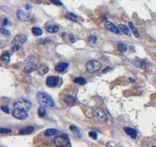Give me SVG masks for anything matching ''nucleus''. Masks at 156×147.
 Listing matches in <instances>:
<instances>
[{"label": "nucleus", "mask_w": 156, "mask_h": 147, "mask_svg": "<svg viewBox=\"0 0 156 147\" xmlns=\"http://www.w3.org/2000/svg\"><path fill=\"white\" fill-rule=\"evenodd\" d=\"M37 99H38V102L40 104V106H44L46 108H52L55 106L52 97L45 92H39L37 94Z\"/></svg>", "instance_id": "obj_1"}, {"label": "nucleus", "mask_w": 156, "mask_h": 147, "mask_svg": "<svg viewBox=\"0 0 156 147\" xmlns=\"http://www.w3.org/2000/svg\"><path fill=\"white\" fill-rule=\"evenodd\" d=\"M27 42V37L23 34H19L13 39L11 42V50L12 52H18L22 48L23 44Z\"/></svg>", "instance_id": "obj_2"}, {"label": "nucleus", "mask_w": 156, "mask_h": 147, "mask_svg": "<svg viewBox=\"0 0 156 147\" xmlns=\"http://www.w3.org/2000/svg\"><path fill=\"white\" fill-rule=\"evenodd\" d=\"M14 108H18V109H21V110L29 111L31 108V102L29 101L26 98H19L16 101L14 102Z\"/></svg>", "instance_id": "obj_3"}, {"label": "nucleus", "mask_w": 156, "mask_h": 147, "mask_svg": "<svg viewBox=\"0 0 156 147\" xmlns=\"http://www.w3.org/2000/svg\"><path fill=\"white\" fill-rule=\"evenodd\" d=\"M53 143L56 146H61V147H70L71 146V143L69 140V137L65 134H62V135H58L54 138Z\"/></svg>", "instance_id": "obj_4"}, {"label": "nucleus", "mask_w": 156, "mask_h": 147, "mask_svg": "<svg viewBox=\"0 0 156 147\" xmlns=\"http://www.w3.org/2000/svg\"><path fill=\"white\" fill-rule=\"evenodd\" d=\"M101 67H102V64L98 60H91V61H88L85 64V69L86 71L89 73H97L98 71L101 70Z\"/></svg>", "instance_id": "obj_5"}, {"label": "nucleus", "mask_w": 156, "mask_h": 147, "mask_svg": "<svg viewBox=\"0 0 156 147\" xmlns=\"http://www.w3.org/2000/svg\"><path fill=\"white\" fill-rule=\"evenodd\" d=\"M38 65H37V61L34 56H29L26 60V66H25V72L27 74L34 72L37 70Z\"/></svg>", "instance_id": "obj_6"}, {"label": "nucleus", "mask_w": 156, "mask_h": 147, "mask_svg": "<svg viewBox=\"0 0 156 147\" xmlns=\"http://www.w3.org/2000/svg\"><path fill=\"white\" fill-rule=\"evenodd\" d=\"M62 84V79L60 76H49L46 79V85L49 87L60 86Z\"/></svg>", "instance_id": "obj_7"}, {"label": "nucleus", "mask_w": 156, "mask_h": 147, "mask_svg": "<svg viewBox=\"0 0 156 147\" xmlns=\"http://www.w3.org/2000/svg\"><path fill=\"white\" fill-rule=\"evenodd\" d=\"M105 28L108 30V31H111V32L115 33V34H120V30L118 29V27H117L114 23H112L109 20H106L105 21Z\"/></svg>", "instance_id": "obj_8"}, {"label": "nucleus", "mask_w": 156, "mask_h": 147, "mask_svg": "<svg viewBox=\"0 0 156 147\" xmlns=\"http://www.w3.org/2000/svg\"><path fill=\"white\" fill-rule=\"evenodd\" d=\"M12 115H13L14 118H16L18 120H25V119L28 118L27 111L21 110V109H18V108H15V109L12 111Z\"/></svg>", "instance_id": "obj_9"}, {"label": "nucleus", "mask_w": 156, "mask_h": 147, "mask_svg": "<svg viewBox=\"0 0 156 147\" xmlns=\"http://www.w3.org/2000/svg\"><path fill=\"white\" fill-rule=\"evenodd\" d=\"M17 16L19 18V20H21V21H29L31 19V15L27 12V11H24V10H18L17 12Z\"/></svg>", "instance_id": "obj_10"}, {"label": "nucleus", "mask_w": 156, "mask_h": 147, "mask_svg": "<svg viewBox=\"0 0 156 147\" xmlns=\"http://www.w3.org/2000/svg\"><path fill=\"white\" fill-rule=\"evenodd\" d=\"M46 30L50 33H57L60 30V27L57 24H54V23L52 22H48L46 23L45 25Z\"/></svg>", "instance_id": "obj_11"}, {"label": "nucleus", "mask_w": 156, "mask_h": 147, "mask_svg": "<svg viewBox=\"0 0 156 147\" xmlns=\"http://www.w3.org/2000/svg\"><path fill=\"white\" fill-rule=\"evenodd\" d=\"M95 118L98 120V121H107V116L105 114V112L101 109H96L94 111Z\"/></svg>", "instance_id": "obj_12"}, {"label": "nucleus", "mask_w": 156, "mask_h": 147, "mask_svg": "<svg viewBox=\"0 0 156 147\" xmlns=\"http://www.w3.org/2000/svg\"><path fill=\"white\" fill-rule=\"evenodd\" d=\"M63 101L67 105H69V106H75V105L77 104V102H78L76 98H75V97H73V96L71 95L64 96V97H63Z\"/></svg>", "instance_id": "obj_13"}, {"label": "nucleus", "mask_w": 156, "mask_h": 147, "mask_svg": "<svg viewBox=\"0 0 156 147\" xmlns=\"http://www.w3.org/2000/svg\"><path fill=\"white\" fill-rule=\"evenodd\" d=\"M68 63H63V62H61L57 63L55 66V70L56 72L58 73H64L67 71V69H68Z\"/></svg>", "instance_id": "obj_14"}, {"label": "nucleus", "mask_w": 156, "mask_h": 147, "mask_svg": "<svg viewBox=\"0 0 156 147\" xmlns=\"http://www.w3.org/2000/svg\"><path fill=\"white\" fill-rule=\"evenodd\" d=\"M132 63L136 66L137 68H139V69H144V68H146L147 67L146 61L141 60V59H138V58L134 59L133 61H132Z\"/></svg>", "instance_id": "obj_15"}, {"label": "nucleus", "mask_w": 156, "mask_h": 147, "mask_svg": "<svg viewBox=\"0 0 156 147\" xmlns=\"http://www.w3.org/2000/svg\"><path fill=\"white\" fill-rule=\"evenodd\" d=\"M124 131L126 132L127 135H129L130 137H131L132 139H136L137 138V135H138V132L135 129L133 128H130V127H124L123 128Z\"/></svg>", "instance_id": "obj_16"}, {"label": "nucleus", "mask_w": 156, "mask_h": 147, "mask_svg": "<svg viewBox=\"0 0 156 147\" xmlns=\"http://www.w3.org/2000/svg\"><path fill=\"white\" fill-rule=\"evenodd\" d=\"M37 72L39 75H44L45 74L49 72V67L47 65H44V64H41V65L38 66L37 68Z\"/></svg>", "instance_id": "obj_17"}, {"label": "nucleus", "mask_w": 156, "mask_h": 147, "mask_svg": "<svg viewBox=\"0 0 156 147\" xmlns=\"http://www.w3.org/2000/svg\"><path fill=\"white\" fill-rule=\"evenodd\" d=\"M60 133V131L56 129H48L44 131V135L46 137H52V136H55L57 134Z\"/></svg>", "instance_id": "obj_18"}, {"label": "nucleus", "mask_w": 156, "mask_h": 147, "mask_svg": "<svg viewBox=\"0 0 156 147\" xmlns=\"http://www.w3.org/2000/svg\"><path fill=\"white\" fill-rule=\"evenodd\" d=\"M118 29H119V30H120L123 34H125V35H127V36H129V37L131 36V32H130V29H129L126 25L120 24V25H118Z\"/></svg>", "instance_id": "obj_19"}, {"label": "nucleus", "mask_w": 156, "mask_h": 147, "mask_svg": "<svg viewBox=\"0 0 156 147\" xmlns=\"http://www.w3.org/2000/svg\"><path fill=\"white\" fill-rule=\"evenodd\" d=\"M70 131L73 132V134L75 135V137H77V138L81 137V132H80V130H79L76 126H75V125H71V126H70Z\"/></svg>", "instance_id": "obj_20"}, {"label": "nucleus", "mask_w": 156, "mask_h": 147, "mask_svg": "<svg viewBox=\"0 0 156 147\" xmlns=\"http://www.w3.org/2000/svg\"><path fill=\"white\" fill-rule=\"evenodd\" d=\"M33 131H34V128H33L32 126H27V127L23 128L22 130L20 131V133L22 134V135H26V134L31 133Z\"/></svg>", "instance_id": "obj_21"}, {"label": "nucleus", "mask_w": 156, "mask_h": 147, "mask_svg": "<svg viewBox=\"0 0 156 147\" xmlns=\"http://www.w3.org/2000/svg\"><path fill=\"white\" fill-rule=\"evenodd\" d=\"M129 26H130V29H131V31L133 32V35L136 38H139L140 37V32H139V30H138V29H137L136 27H135V25H134L132 22H130L129 23Z\"/></svg>", "instance_id": "obj_22"}, {"label": "nucleus", "mask_w": 156, "mask_h": 147, "mask_svg": "<svg viewBox=\"0 0 156 147\" xmlns=\"http://www.w3.org/2000/svg\"><path fill=\"white\" fill-rule=\"evenodd\" d=\"M117 49L121 52H126L128 50V46L126 43L122 42H117Z\"/></svg>", "instance_id": "obj_23"}, {"label": "nucleus", "mask_w": 156, "mask_h": 147, "mask_svg": "<svg viewBox=\"0 0 156 147\" xmlns=\"http://www.w3.org/2000/svg\"><path fill=\"white\" fill-rule=\"evenodd\" d=\"M31 31H32V34L34 36H40V35H42V30L41 29H39L38 27H33L32 29H31Z\"/></svg>", "instance_id": "obj_24"}, {"label": "nucleus", "mask_w": 156, "mask_h": 147, "mask_svg": "<svg viewBox=\"0 0 156 147\" xmlns=\"http://www.w3.org/2000/svg\"><path fill=\"white\" fill-rule=\"evenodd\" d=\"M74 82H75V84H78V85H84L86 84V80H85L84 77H82V76H79V77L75 78L74 79Z\"/></svg>", "instance_id": "obj_25"}, {"label": "nucleus", "mask_w": 156, "mask_h": 147, "mask_svg": "<svg viewBox=\"0 0 156 147\" xmlns=\"http://www.w3.org/2000/svg\"><path fill=\"white\" fill-rule=\"evenodd\" d=\"M1 59L3 60L4 62L9 63L10 61V53L8 52H4L1 55Z\"/></svg>", "instance_id": "obj_26"}, {"label": "nucleus", "mask_w": 156, "mask_h": 147, "mask_svg": "<svg viewBox=\"0 0 156 147\" xmlns=\"http://www.w3.org/2000/svg\"><path fill=\"white\" fill-rule=\"evenodd\" d=\"M46 107H44V106H40L39 108H38V114H39V116L40 118H43L45 117L46 115Z\"/></svg>", "instance_id": "obj_27"}, {"label": "nucleus", "mask_w": 156, "mask_h": 147, "mask_svg": "<svg viewBox=\"0 0 156 147\" xmlns=\"http://www.w3.org/2000/svg\"><path fill=\"white\" fill-rule=\"evenodd\" d=\"M66 19H68L69 20H71V21H75L76 22L78 20V17L74 13H67L66 14Z\"/></svg>", "instance_id": "obj_28"}, {"label": "nucleus", "mask_w": 156, "mask_h": 147, "mask_svg": "<svg viewBox=\"0 0 156 147\" xmlns=\"http://www.w3.org/2000/svg\"><path fill=\"white\" fill-rule=\"evenodd\" d=\"M97 41H98V38L96 36H90L88 38V42L90 43H92V44H95V43L97 42Z\"/></svg>", "instance_id": "obj_29"}, {"label": "nucleus", "mask_w": 156, "mask_h": 147, "mask_svg": "<svg viewBox=\"0 0 156 147\" xmlns=\"http://www.w3.org/2000/svg\"><path fill=\"white\" fill-rule=\"evenodd\" d=\"M89 136L92 138V139H94V140H97L98 139V133L96 132V131H89Z\"/></svg>", "instance_id": "obj_30"}, {"label": "nucleus", "mask_w": 156, "mask_h": 147, "mask_svg": "<svg viewBox=\"0 0 156 147\" xmlns=\"http://www.w3.org/2000/svg\"><path fill=\"white\" fill-rule=\"evenodd\" d=\"M11 130L9 129H5V128H1L0 129V132L1 133H4V134H7V133H11Z\"/></svg>", "instance_id": "obj_31"}, {"label": "nucleus", "mask_w": 156, "mask_h": 147, "mask_svg": "<svg viewBox=\"0 0 156 147\" xmlns=\"http://www.w3.org/2000/svg\"><path fill=\"white\" fill-rule=\"evenodd\" d=\"M51 2L52 4L56 5V6H62V3L61 0H51Z\"/></svg>", "instance_id": "obj_32"}, {"label": "nucleus", "mask_w": 156, "mask_h": 147, "mask_svg": "<svg viewBox=\"0 0 156 147\" xmlns=\"http://www.w3.org/2000/svg\"><path fill=\"white\" fill-rule=\"evenodd\" d=\"M1 33L2 34H4V35H7V36H8V35H10V32L7 30V29H4V28H1Z\"/></svg>", "instance_id": "obj_33"}, {"label": "nucleus", "mask_w": 156, "mask_h": 147, "mask_svg": "<svg viewBox=\"0 0 156 147\" xmlns=\"http://www.w3.org/2000/svg\"><path fill=\"white\" fill-rule=\"evenodd\" d=\"M2 110H3L4 112H6V113H10L9 108H8L7 106H2Z\"/></svg>", "instance_id": "obj_34"}, {"label": "nucleus", "mask_w": 156, "mask_h": 147, "mask_svg": "<svg viewBox=\"0 0 156 147\" xmlns=\"http://www.w3.org/2000/svg\"><path fill=\"white\" fill-rule=\"evenodd\" d=\"M111 70H112V67H110V66H107V68L104 69V70L102 71V73H103V74H105V73H107L108 71H111Z\"/></svg>", "instance_id": "obj_35"}, {"label": "nucleus", "mask_w": 156, "mask_h": 147, "mask_svg": "<svg viewBox=\"0 0 156 147\" xmlns=\"http://www.w3.org/2000/svg\"><path fill=\"white\" fill-rule=\"evenodd\" d=\"M70 37H71V42H75V36H74L73 34H71V35H70Z\"/></svg>", "instance_id": "obj_36"}, {"label": "nucleus", "mask_w": 156, "mask_h": 147, "mask_svg": "<svg viewBox=\"0 0 156 147\" xmlns=\"http://www.w3.org/2000/svg\"><path fill=\"white\" fill-rule=\"evenodd\" d=\"M8 24V20H7V19H5L3 21V25L4 26H6V25H7Z\"/></svg>", "instance_id": "obj_37"}, {"label": "nucleus", "mask_w": 156, "mask_h": 147, "mask_svg": "<svg viewBox=\"0 0 156 147\" xmlns=\"http://www.w3.org/2000/svg\"><path fill=\"white\" fill-rule=\"evenodd\" d=\"M26 8L27 9H30V8H31V6H30V5H26Z\"/></svg>", "instance_id": "obj_38"}]
</instances>
